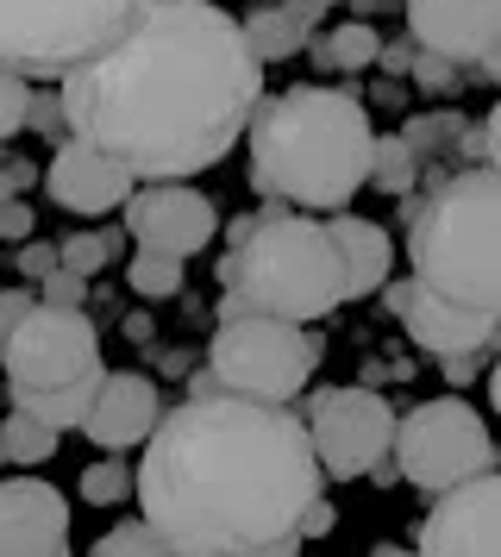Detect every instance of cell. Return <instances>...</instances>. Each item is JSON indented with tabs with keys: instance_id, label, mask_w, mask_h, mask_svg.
I'll return each mask as SVG.
<instances>
[{
	"instance_id": "cell-1",
	"label": "cell",
	"mask_w": 501,
	"mask_h": 557,
	"mask_svg": "<svg viewBox=\"0 0 501 557\" xmlns=\"http://www.w3.org/2000/svg\"><path fill=\"white\" fill-rule=\"evenodd\" d=\"M70 132L138 182L213 170L264 107V57L213 0H150L113 51L63 76Z\"/></svg>"
},
{
	"instance_id": "cell-2",
	"label": "cell",
	"mask_w": 501,
	"mask_h": 557,
	"mask_svg": "<svg viewBox=\"0 0 501 557\" xmlns=\"http://www.w3.org/2000/svg\"><path fill=\"white\" fill-rule=\"evenodd\" d=\"M320 482V451L295 407L195 376L188 401L145 438L138 507L175 557L289 552Z\"/></svg>"
},
{
	"instance_id": "cell-3",
	"label": "cell",
	"mask_w": 501,
	"mask_h": 557,
	"mask_svg": "<svg viewBox=\"0 0 501 557\" xmlns=\"http://www.w3.org/2000/svg\"><path fill=\"white\" fill-rule=\"evenodd\" d=\"M376 132L345 88H289L264 95L250 120V182L289 207H351L370 182Z\"/></svg>"
},
{
	"instance_id": "cell-4",
	"label": "cell",
	"mask_w": 501,
	"mask_h": 557,
	"mask_svg": "<svg viewBox=\"0 0 501 557\" xmlns=\"http://www.w3.org/2000/svg\"><path fill=\"white\" fill-rule=\"evenodd\" d=\"M225 301L239 313H276V320H320L345 301V263L326 220H301V207L276 201L239 220L220 257Z\"/></svg>"
},
{
	"instance_id": "cell-5",
	"label": "cell",
	"mask_w": 501,
	"mask_h": 557,
	"mask_svg": "<svg viewBox=\"0 0 501 557\" xmlns=\"http://www.w3.org/2000/svg\"><path fill=\"white\" fill-rule=\"evenodd\" d=\"M414 276L457 307L501 313V170L445 176L407 226Z\"/></svg>"
},
{
	"instance_id": "cell-6",
	"label": "cell",
	"mask_w": 501,
	"mask_h": 557,
	"mask_svg": "<svg viewBox=\"0 0 501 557\" xmlns=\"http://www.w3.org/2000/svg\"><path fill=\"white\" fill-rule=\"evenodd\" d=\"M150 0H0V63L25 82H63L113 51Z\"/></svg>"
},
{
	"instance_id": "cell-7",
	"label": "cell",
	"mask_w": 501,
	"mask_h": 557,
	"mask_svg": "<svg viewBox=\"0 0 501 557\" xmlns=\"http://www.w3.org/2000/svg\"><path fill=\"white\" fill-rule=\"evenodd\" d=\"M314 370H320V338L301 320L220 307V332L207 345V376L220 388H239L257 401H295L314 382Z\"/></svg>"
},
{
	"instance_id": "cell-8",
	"label": "cell",
	"mask_w": 501,
	"mask_h": 557,
	"mask_svg": "<svg viewBox=\"0 0 501 557\" xmlns=\"http://www.w3.org/2000/svg\"><path fill=\"white\" fill-rule=\"evenodd\" d=\"M395 470L414 482V488L439 495V488L476 476V470H496V438H489V426H482V413H476L471 401L439 395V401H420L401 420Z\"/></svg>"
},
{
	"instance_id": "cell-9",
	"label": "cell",
	"mask_w": 501,
	"mask_h": 557,
	"mask_svg": "<svg viewBox=\"0 0 501 557\" xmlns=\"http://www.w3.org/2000/svg\"><path fill=\"white\" fill-rule=\"evenodd\" d=\"M307 432H314V451H320L326 476L351 482V476H370L376 463L395 451L401 420L376 388H326L307 407Z\"/></svg>"
},
{
	"instance_id": "cell-10",
	"label": "cell",
	"mask_w": 501,
	"mask_h": 557,
	"mask_svg": "<svg viewBox=\"0 0 501 557\" xmlns=\"http://www.w3.org/2000/svg\"><path fill=\"white\" fill-rule=\"evenodd\" d=\"M0 363H7L13 388H57V382H75L88 370H100V338L82 320V307L38 301L20 320V332L0 345Z\"/></svg>"
},
{
	"instance_id": "cell-11",
	"label": "cell",
	"mask_w": 501,
	"mask_h": 557,
	"mask_svg": "<svg viewBox=\"0 0 501 557\" xmlns=\"http://www.w3.org/2000/svg\"><path fill=\"white\" fill-rule=\"evenodd\" d=\"M414 545L432 557H501V470H476L439 488Z\"/></svg>"
},
{
	"instance_id": "cell-12",
	"label": "cell",
	"mask_w": 501,
	"mask_h": 557,
	"mask_svg": "<svg viewBox=\"0 0 501 557\" xmlns=\"http://www.w3.org/2000/svg\"><path fill=\"white\" fill-rule=\"evenodd\" d=\"M125 232H132V245H150V251H170V257H195L200 245H213L220 207L207 201L200 188H182V182H145L125 201Z\"/></svg>"
},
{
	"instance_id": "cell-13",
	"label": "cell",
	"mask_w": 501,
	"mask_h": 557,
	"mask_svg": "<svg viewBox=\"0 0 501 557\" xmlns=\"http://www.w3.org/2000/svg\"><path fill=\"white\" fill-rule=\"evenodd\" d=\"M382 301H389V313L407 326V338H414L420 351H439V357H471V351H482V345L496 338V320H501V313L457 307V301H445V295H432L420 276L389 282V288H382Z\"/></svg>"
},
{
	"instance_id": "cell-14",
	"label": "cell",
	"mask_w": 501,
	"mask_h": 557,
	"mask_svg": "<svg viewBox=\"0 0 501 557\" xmlns=\"http://www.w3.org/2000/svg\"><path fill=\"white\" fill-rule=\"evenodd\" d=\"M45 188H50V201L70 207V213H113V207L132 201L138 176H132L113 151H100V145H88V138L70 132V138L57 145V157H50Z\"/></svg>"
},
{
	"instance_id": "cell-15",
	"label": "cell",
	"mask_w": 501,
	"mask_h": 557,
	"mask_svg": "<svg viewBox=\"0 0 501 557\" xmlns=\"http://www.w3.org/2000/svg\"><path fill=\"white\" fill-rule=\"evenodd\" d=\"M0 552L7 557L70 552V502L38 476L0 482Z\"/></svg>"
},
{
	"instance_id": "cell-16",
	"label": "cell",
	"mask_w": 501,
	"mask_h": 557,
	"mask_svg": "<svg viewBox=\"0 0 501 557\" xmlns=\"http://www.w3.org/2000/svg\"><path fill=\"white\" fill-rule=\"evenodd\" d=\"M407 32L451 63H482L501 45V0H407Z\"/></svg>"
},
{
	"instance_id": "cell-17",
	"label": "cell",
	"mask_w": 501,
	"mask_h": 557,
	"mask_svg": "<svg viewBox=\"0 0 501 557\" xmlns=\"http://www.w3.org/2000/svg\"><path fill=\"white\" fill-rule=\"evenodd\" d=\"M157 420H163L157 382L132 376V370H113V376L100 382V395H95V407H88L82 432L95 438L100 451H132V445H145L150 432H157Z\"/></svg>"
},
{
	"instance_id": "cell-18",
	"label": "cell",
	"mask_w": 501,
	"mask_h": 557,
	"mask_svg": "<svg viewBox=\"0 0 501 557\" xmlns=\"http://www.w3.org/2000/svg\"><path fill=\"white\" fill-rule=\"evenodd\" d=\"M332 226V245H339V263H345V301H364V295H382L389 288V270H395V245L376 220H326Z\"/></svg>"
},
{
	"instance_id": "cell-19",
	"label": "cell",
	"mask_w": 501,
	"mask_h": 557,
	"mask_svg": "<svg viewBox=\"0 0 501 557\" xmlns=\"http://www.w3.org/2000/svg\"><path fill=\"white\" fill-rule=\"evenodd\" d=\"M100 370H88V376H75V382H57V388H13L7 382V395H13V407H25V413H38V420H50L57 432H82V420H88V407H95L100 395Z\"/></svg>"
},
{
	"instance_id": "cell-20",
	"label": "cell",
	"mask_w": 501,
	"mask_h": 557,
	"mask_svg": "<svg viewBox=\"0 0 501 557\" xmlns=\"http://www.w3.org/2000/svg\"><path fill=\"white\" fill-rule=\"evenodd\" d=\"M314 7H301V0H282V7H250V20H245V38H250V51L264 57V63H282V57H295L301 45H307V20Z\"/></svg>"
},
{
	"instance_id": "cell-21",
	"label": "cell",
	"mask_w": 501,
	"mask_h": 557,
	"mask_svg": "<svg viewBox=\"0 0 501 557\" xmlns=\"http://www.w3.org/2000/svg\"><path fill=\"white\" fill-rule=\"evenodd\" d=\"M125 282H132V288H138L145 301H170V295H182L188 270H182V257L138 245V251H132V263H125Z\"/></svg>"
},
{
	"instance_id": "cell-22",
	"label": "cell",
	"mask_w": 501,
	"mask_h": 557,
	"mask_svg": "<svg viewBox=\"0 0 501 557\" xmlns=\"http://www.w3.org/2000/svg\"><path fill=\"white\" fill-rule=\"evenodd\" d=\"M0 438H7L13 463H45V457L57 451V438H63V432L50 426V420H38V413H25V407H13V413L0 420Z\"/></svg>"
},
{
	"instance_id": "cell-23",
	"label": "cell",
	"mask_w": 501,
	"mask_h": 557,
	"mask_svg": "<svg viewBox=\"0 0 501 557\" xmlns=\"http://www.w3.org/2000/svg\"><path fill=\"white\" fill-rule=\"evenodd\" d=\"M414 176H420V157H414V145H401V138H376L370 188H382V195H407V188H414Z\"/></svg>"
},
{
	"instance_id": "cell-24",
	"label": "cell",
	"mask_w": 501,
	"mask_h": 557,
	"mask_svg": "<svg viewBox=\"0 0 501 557\" xmlns=\"http://www.w3.org/2000/svg\"><path fill=\"white\" fill-rule=\"evenodd\" d=\"M82 495L88 502H125V495H138V463H120V451H107L100 463L82 470Z\"/></svg>"
},
{
	"instance_id": "cell-25",
	"label": "cell",
	"mask_w": 501,
	"mask_h": 557,
	"mask_svg": "<svg viewBox=\"0 0 501 557\" xmlns=\"http://www.w3.org/2000/svg\"><path fill=\"white\" fill-rule=\"evenodd\" d=\"M132 552H170V539H163V527L157 520H120L113 532H100L95 539V557H132Z\"/></svg>"
},
{
	"instance_id": "cell-26",
	"label": "cell",
	"mask_w": 501,
	"mask_h": 557,
	"mask_svg": "<svg viewBox=\"0 0 501 557\" xmlns=\"http://www.w3.org/2000/svg\"><path fill=\"white\" fill-rule=\"evenodd\" d=\"M332 63L339 70H370V63H382V38H376V26H364V20H345V26L332 32Z\"/></svg>"
},
{
	"instance_id": "cell-27",
	"label": "cell",
	"mask_w": 501,
	"mask_h": 557,
	"mask_svg": "<svg viewBox=\"0 0 501 557\" xmlns=\"http://www.w3.org/2000/svg\"><path fill=\"white\" fill-rule=\"evenodd\" d=\"M107 263H113V232H75V238H63V270L95 276Z\"/></svg>"
},
{
	"instance_id": "cell-28",
	"label": "cell",
	"mask_w": 501,
	"mask_h": 557,
	"mask_svg": "<svg viewBox=\"0 0 501 557\" xmlns=\"http://www.w3.org/2000/svg\"><path fill=\"white\" fill-rule=\"evenodd\" d=\"M25 120H32V82L0 63V138H13Z\"/></svg>"
},
{
	"instance_id": "cell-29",
	"label": "cell",
	"mask_w": 501,
	"mask_h": 557,
	"mask_svg": "<svg viewBox=\"0 0 501 557\" xmlns=\"http://www.w3.org/2000/svg\"><path fill=\"white\" fill-rule=\"evenodd\" d=\"M32 132H45V138H70V107H63V88L57 95H32Z\"/></svg>"
},
{
	"instance_id": "cell-30",
	"label": "cell",
	"mask_w": 501,
	"mask_h": 557,
	"mask_svg": "<svg viewBox=\"0 0 501 557\" xmlns=\"http://www.w3.org/2000/svg\"><path fill=\"white\" fill-rule=\"evenodd\" d=\"M57 263H63V245H45V238H25V245H20V276L45 282Z\"/></svg>"
},
{
	"instance_id": "cell-31",
	"label": "cell",
	"mask_w": 501,
	"mask_h": 557,
	"mask_svg": "<svg viewBox=\"0 0 501 557\" xmlns=\"http://www.w3.org/2000/svg\"><path fill=\"white\" fill-rule=\"evenodd\" d=\"M82 295H88V276H75V270H50L45 276V301H57V307H82Z\"/></svg>"
},
{
	"instance_id": "cell-32",
	"label": "cell",
	"mask_w": 501,
	"mask_h": 557,
	"mask_svg": "<svg viewBox=\"0 0 501 557\" xmlns=\"http://www.w3.org/2000/svg\"><path fill=\"white\" fill-rule=\"evenodd\" d=\"M32 295H25V288H0V345H7V338H13V332H20V320L25 313H32Z\"/></svg>"
},
{
	"instance_id": "cell-33",
	"label": "cell",
	"mask_w": 501,
	"mask_h": 557,
	"mask_svg": "<svg viewBox=\"0 0 501 557\" xmlns=\"http://www.w3.org/2000/svg\"><path fill=\"white\" fill-rule=\"evenodd\" d=\"M0 238H7V245H25V238H32V207H25L20 195L0 201Z\"/></svg>"
},
{
	"instance_id": "cell-34",
	"label": "cell",
	"mask_w": 501,
	"mask_h": 557,
	"mask_svg": "<svg viewBox=\"0 0 501 557\" xmlns=\"http://www.w3.org/2000/svg\"><path fill=\"white\" fill-rule=\"evenodd\" d=\"M332 520H339V513H332V502H326V495H314V502H307V513H301V539H326V532H332Z\"/></svg>"
},
{
	"instance_id": "cell-35",
	"label": "cell",
	"mask_w": 501,
	"mask_h": 557,
	"mask_svg": "<svg viewBox=\"0 0 501 557\" xmlns=\"http://www.w3.org/2000/svg\"><path fill=\"white\" fill-rule=\"evenodd\" d=\"M25 182H32V163H0V201H13Z\"/></svg>"
},
{
	"instance_id": "cell-36",
	"label": "cell",
	"mask_w": 501,
	"mask_h": 557,
	"mask_svg": "<svg viewBox=\"0 0 501 557\" xmlns=\"http://www.w3.org/2000/svg\"><path fill=\"white\" fill-rule=\"evenodd\" d=\"M482 145H489V163L501 170V101H496V113H489V126H482Z\"/></svg>"
},
{
	"instance_id": "cell-37",
	"label": "cell",
	"mask_w": 501,
	"mask_h": 557,
	"mask_svg": "<svg viewBox=\"0 0 501 557\" xmlns=\"http://www.w3.org/2000/svg\"><path fill=\"white\" fill-rule=\"evenodd\" d=\"M489 401H496V413H501V363L489 370Z\"/></svg>"
},
{
	"instance_id": "cell-38",
	"label": "cell",
	"mask_w": 501,
	"mask_h": 557,
	"mask_svg": "<svg viewBox=\"0 0 501 557\" xmlns=\"http://www.w3.org/2000/svg\"><path fill=\"white\" fill-rule=\"evenodd\" d=\"M482 70H489V76L501 82V45H496V51H489V57H482Z\"/></svg>"
},
{
	"instance_id": "cell-39",
	"label": "cell",
	"mask_w": 501,
	"mask_h": 557,
	"mask_svg": "<svg viewBox=\"0 0 501 557\" xmlns=\"http://www.w3.org/2000/svg\"><path fill=\"white\" fill-rule=\"evenodd\" d=\"M301 7H339V0H301Z\"/></svg>"
},
{
	"instance_id": "cell-40",
	"label": "cell",
	"mask_w": 501,
	"mask_h": 557,
	"mask_svg": "<svg viewBox=\"0 0 501 557\" xmlns=\"http://www.w3.org/2000/svg\"><path fill=\"white\" fill-rule=\"evenodd\" d=\"M0 463H13V451H7V438H0Z\"/></svg>"
}]
</instances>
